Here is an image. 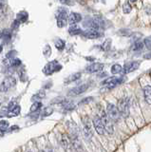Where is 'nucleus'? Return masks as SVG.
<instances>
[{
    "label": "nucleus",
    "instance_id": "obj_19",
    "mask_svg": "<svg viewBox=\"0 0 151 152\" xmlns=\"http://www.w3.org/2000/svg\"><path fill=\"white\" fill-rule=\"evenodd\" d=\"M16 19L20 23H25L28 20V17H29V14H28L27 12H20L19 13H17L16 15Z\"/></svg>",
    "mask_w": 151,
    "mask_h": 152
},
{
    "label": "nucleus",
    "instance_id": "obj_40",
    "mask_svg": "<svg viewBox=\"0 0 151 152\" xmlns=\"http://www.w3.org/2000/svg\"><path fill=\"white\" fill-rule=\"evenodd\" d=\"M0 38H1V32H0Z\"/></svg>",
    "mask_w": 151,
    "mask_h": 152
},
{
    "label": "nucleus",
    "instance_id": "obj_32",
    "mask_svg": "<svg viewBox=\"0 0 151 152\" xmlns=\"http://www.w3.org/2000/svg\"><path fill=\"white\" fill-rule=\"evenodd\" d=\"M65 100L66 99L64 97H57V98L53 99V101L51 102V103H53V104H62L64 103Z\"/></svg>",
    "mask_w": 151,
    "mask_h": 152
},
{
    "label": "nucleus",
    "instance_id": "obj_27",
    "mask_svg": "<svg viewBox=\"0 0 151 152\" xmlns=\"http://www.w3.org/2000/svg\"><path fill=\"white\" fill-rule=\"evenodd\" d=\"M18 74H19V77H20L22 82H25V81H27V76H26V72H25V69L24 68H21L19 70H18Z\"/></svg>",
    "mask_w": 151,
    "mask_h": 152
},
{
    "label": "nucleus",
    "instance_id": "obj_15",
    "mask_svg": "<svg viewBox=\"0 0 151 152\" xmlns=\"http://www.w3.org/2000/svg\"><path fill=\"white\" fill-rule=\"evenodd\" d=\"M82 20V16L80 13H77V12H71L69 15V18H68V22L69 25H73V24H76L78 22H80Z\"/></svg>",
    "mask_w": 151,
    "mask_h": 152
},
{
    "label": "nucleus",
    "instance_id": "obj_28",
    "mask_svg": "<svg viewBox=\"0 0 151 152\" xmlns=\"http://www.w3.org/2000/svg\"><path fill=\"white\" fill-rule=\"evenodd\" d=\"M132 10V7L130 6V4L128 2H125L124 5H123V12L125 13H129Z\"/></svg>",
    "mask_w": 151,
    "mask_h": 152
},
{
    "label": "nucleus",
    "instance_id": "obj_24",
    "mask_svg": "<svg viewBox=\"0 0 151 152\" xmlns=\"http://www.w3.org/2000/svg\"><path fill=\"white\" fill-rule=\"evenodd\" d=\"M9 122L6 121V120H1L0 121V131H2L3 132H5L6 130L9 129Z\"/></svg>",
    "mask_w": 151,
    "mask_h": 152
},
{
    "label": "nucleus",
    "instance_id": "obj_20",
    "mask_svg": "<svg viewBox=\"0 0 151 152\" xmlns=\"http://www.w3.org/2000/svg\"><path fill=\"white\" fill-rule=\"evenodd\" d=\"M54 45L56 47V49L59 50H63L65 49V46H66V43L64 40L62 39H57L54 42Z\"/></svg>",
    "mask_w": 151,
    "mask_h": 152
},
{
    "label": "nucleus",
    "instance_id": "obj_33",
    "mask_svg": "<svg viewBox=\"0 0 151 152\" xmlns=\"http://www.w3.org/2000/svg\"><path fill=\"white\" fill-rule=\"evenodd\" d=\"M58 1L64 5H68V6H72L74 4L73 0H58Z\"/></svg>",
    "mask_w": 151,
    "mask_h": 152
},
{
    "label": "nucleus",
    "instance_id": "obj_5",
    "mask_svg": "<svg viewBox=\"0 0 151 152\" xmlns=\"http://www.w3.org/2000/svg\"><path fill=\"white\" fill-rule=\"evenodd\" d=\"M107 114L108 118L110 119L111 121H118V119L120 117V112L119 109L116 106H114L113 104H107Z\"/></svg>",
    "mask_w": 151,
    "mask_h": 152
},
{
    "label": "nucleus",
    "instance_id": "obj_30",
    "mask_svg": "<svg viewBox=\"0 0 151 152\" xmlns=\"http://www.w3.org/2000/svg\"><path fill=\"white\" fill-rule=\"evenodd\" d=\"M110 45H111V40L110 39H107L105 42L103 43L102 50H109V48H110Z\"/></svg>",
    "mask_w": 151,
    "mask_h": 152
},
{
    "label": "nucleus",
    "instance_id": "obj_2",
    "mask_svg": "<svg viewBox=\"0 0 151 152\" xmlns=\"http://www.w3.org/2000/svg\"><path fill=\"white\" fill-rule=\"evenodd\" d=\"M61 69H62V66L58 63V61L53 60V61L49 62V63L44 66L43 72L45 75H51L54 72H56V71H59Z\"/></svg>",
    "mask_w": 151,
    "mask_h": 152
},
{
    "label": "nucleus",
    "instance_id": "obj_35",
    "mask_svg": "<svg viewBox=\"0 0 151 152\" xmlns=\"http://www.w3.org/2000/svg\"><path fill=\"white\" fill-rule=\"evenodd\" d=\"M92 97H88V98H85V99H83L81 102L79 103V104H88V103H89V102H91L92 101Z\"/></svg>",
    "mask_w": 151,
    "mask_h": 152
},
{
    "label": "nucleus",
    "instance_id": "obj_13",
    "mask_svg": "<svg viewBox=\"0 0 151 152\" xmlns=\"http://www.w3.org/2000/svg\"><path fill=\"white\" fill-rule=\"evenodd\" d=\"M82 35L88 38V39H97V38H99L102 35V33L98 30H95V28H89V30L86 31H83Z\"/></svg>",
    "mask_w": 151,
    "mask_h": 152
},
{
    "label": "nucleus",
    "instance_id": "obj_37",
    "mask_svg": "<svg viewBox=\"0 0 151 152\" xmlns=\"http://www.w3.org/2000/svg\"><path fill=\"white\" fill-rule=\"evenodd\" d=\"M144 58L145 59H151V52H149V53H146L144 55Z\"/></svg>",
    "mask_w": 151,
    "mask_h": 152
},
{
    "label": "nucleus",
    "instance_id": "obj_9",
    "mask_svg": "<svg viewBox=\"0 0 151 152\" xmlns=\"http://www.w3.org/2000/svg\"><path fill=\"white\" fill-rule=\"evenodd\" d=\"M83 135L87 140H90L93 136V132L91 130V124L89 122V119L86 118V121H84V126H83Z\"/></svg>",
    "mask_w": 151,
    "mask_h": 152
},
{
    "label": "nucleus",
    "instance_id": "obj_3",
    "mask_svg": "<svg viewBox=\"0 0 151 152\" xmlns=\"http://www.w3.org/2000/svg\"><path fill=\"white\" fill-rule=\"evenodd\" d=\"M118 109H119V112L122 116L127 117L129 114V103H128V99L127 98H122L119 100L118 102Z\"/></svg>",
    "mask_w": 151,
    "mask_h": 152
},
{
    "label": "nucleus",
    "instance_id": "obj_39",
    "mask_svg": "<svg viewBox=\"0 0 151 152\" xmlns=\"http://www.w3.org/2000/svg\"><path fill=\"white\" fill-rule=\"evenodd\" d=\"M130 1H131V2H133V3H134V2H136V1H137V0H130Z\"/></svg>",
    "mask_w": 151,
    "mask_h": 152
},
{
    "label": "nucleus",
    "instance_id": "obj_10",
    "mask_svg": "<svg viewBox=\"0 0 151 152\" xmlns=\"http://www.w3.org/2000/svg\"><path fill=\"white\" fill-rule=\"evenodd\" d=\"M93 126L95 127V130L98 134L103 135L105 133L106 129H105V126H104V123L102 121V118L101 116H98L96 115L93 119Z\"/></svg>",
    "mask_w": 151,
    "mask_h": 152
},
{
    "label": "nucleus",
    "instance_id": "obj_26",
    "mask_svg": "<svg viewBox=\"0 0 151 152\" xmlns=\"http://www.w3.org/2000/svg\"><path fill=\"white\" fill-rule=\"evenodd\" d=\"M53 112V107H47L44 108V110L43 112H42V115H43L44 117H47V116H50L51 115Z\"/></svg>",
    "mask_w": 151,
    "mask_h": 152
},
{
    "label": "nucleus",
    "instance_id": "obj_29",
    "mask_svg": "<svg viewBox=\"0 0 151 152\" xmlns=\"http://www.w3.org/2000/svg\"><path fill=\"white\" fill-rule=\"evenodd\" d=\"M43 54L46 56V57H50V54H51V48L50 45H46L44 50H43Z\"/></svg>",
    "mask_w": 151,
    "mask_h": 152
},
{
    "label": "nucleus",
    "instance_id": "obj_18",
    "mask_svg": "<svg viewBox=\"0 0 151 152\" xmlns=\"http://www.w3.org/2000/svg\"><path fill=\"white\" fill-rule=\"evenodd\" d=\"M81 72H76V73H73L71 75H69V77L65 80V83L66 84H69V83H72L74 81H77L78 79L81 78Z\"/></svg>",
    "mask_w": 151,
    "mask_h": 152
},
{
    "label": "nucleus",
    "instance_id": "obj_31",
    "mask_svg": "<svg viewBox=\"0 0 151 152\" xmlns=\"http://www.w3.org/2000/svg\"><path fill=\"white\" fill-rule=\"evenodd\" d=\"M144 44L145 45V47L147 48V49H151V36L145 38L144 41Z\"/></svg>",
    "mask_w": 151,
    "mask_h": 152
},
{
    "label": "nucleus",
    "instance_id": "obj_8",
    "mask_svg": "<svg viewBox=\"0 0 151 152\" xmlns=\"http://www.w3.org/2000/svg\"><path fill=\"white\" fill-rule=\"evenodd\" d=\"M20 111H21V107L19 104H15V102H12L9 104L8 110H7V116L8 117L18 116L20 114Z\"/></svg>",
    "mask_w": 151,
    "mask_h": 152
},
{
    "label": "nucleus",
    "instance_id": "obj_12",
    "mask_svg": "<svg viewBox=\"0 0 151 152\" xmlns=\"http://www.w3.org/2000/svg\"><path fill=\"white\" fill-rule=\"evenodd\" d=\"M88 87H89L88 84L79 85V86H77V87H75V88L70 89L69 92V96H78V95L86 92L87 89L88 88Z\"/></svg>",
    "mask_w": 151,
    "mask_h": 152
},
{
    "label": "nucleus",
    "instance_id": "obj_41",
    "mask_svg": "<svg viewBox=\"0 0 151 152\" xmlns=\"http://www.w3.org/2000/svg\"><path fill=\"white\" fill-rule=\"evenodd\" d=\"M0 104H1V102H0Z\"/></svg>",
    "mask_w": 151,
    "mask_h": 152
},
{
    "label": "nucleus",
    "instance_id": "obj_34",
    "mask_svg": "<svg viewBox=\"0 0 151 152\" xmlns=\"http://www.w3.org/2000/svg\"><path fill=\"white\" fill-rule=\"evenodd\" d=\"M15 54H17V52H16V50H11V51H9L8 53H7V58H10V59H12V58H15Z\"/></svg>",
    "mask_w": 151,
    "mask_h": 152
},
{
    "label": "nucleus",
    "instance_id": "obj_11",
    "mask_svg": "<svg viewBox=\"0 0 151 152\" xmlns=\"http://www.w3.org/2000/svg\"><path fill=\"white\" fill-rule=\"evenodd\" d=\"M141 62L140 61H130V62H126L124 65V68H123V70L124 72L126 73H130L132 71H134L136 69H139Z\"/></svg>",
    "mask_w": 151,
    "mask_h": 152
},
{
    "label": "nucleus",
    "instance_id": "obj_38",
    "mask_svg": "<svg viewBox=\"0 0 151 152\" xmlns=\"http://www.w3.org/2000/svg\"><path fill=\"white\" fill-rule=\"evenodd\" d=\"M2 50H3V48H2V46H1V45H0V53H1V52H2Z\"/></svg>",
    "mask_w": 151,
    "mask_h": 152
},
{
    "label": "nucleus",
    "instance_id": "obj_21",
    "mask_svg": "<svg viewBox=\"0 0 151 152\" xmlns=\"http://www.w3.org/2000/svg\"><path fill=\"white\" fill-rule=\"evenodd\" d=\"M45 96H46V92L44 91V90H40V91L37 92L34 96H32L31 100H34V101L35 102V101H38V100L45 98Z\"/></svg>",
    "mask_w": 151,
    "mask_h": 152
},
{
    "label": "nucleus",
    "instance_id": "obj_23",
    "mask_svg": "<svg viewBox=\"0 0 151 152\" xmlns=\"http://www.w3.org/2000/svg\"><path fill=\"white\" fill-rule=\"evenodd\" d=\"M123 71V68L122 66H120L119 64H115L111 66V73L112 74H117V73H120Z\"/></svg>",
    "mask_w": 151,
    "mask_h": 152
},
{
    "label": "nucleus",
    "instance_id": "obj_7",
    "mask_svg": "<svg viewBox=\"0 0 151 152\" xmlns=\"http://www.w3.org/2000/svg\"><path fill=\"white\" fill-rule=\"evenodd\" d=\"M85 26L89 28H95V30H99L100 28L104 27V21L100 17H94L88 19V20L85 22L84 24Z\"/></svg>",
    "mask_w": 151,
    "mask_h": 152
},
{
    "label": "nucleus",
    "instance_id": "obj_4",
    "mask_svg": "<svg viewBox=\"0 0 151 152\" xmlns=\"http://www.w3.org/2000/svg\"><path fill=\"white\" fill-rule=\"evenodd\" d=\"M16 85V79L12 76H8L3 80V82L0 86V90L2 92H7L8 90H10Z\"/></svg>",
    "mask_w": 151,
    "mask_h": 152
},
{
    "label": "nucleus",
    "instance_id": "obj_16",
    "mask_svg": "<svg viewBox=\"0 0 151 152\" xmlns=\"http://www.w3.org/2000/svg\"><path fill=\"white\" fill-rule=\"evenodd\" d=\"M83 31L81 30V28H79L76 24L70 25V28H69V33L70 35H77V34H82Z\"/></svg>",
    "mask_w": 151,
    "mask_h": 152
},
{
    "label": "nucleus",
    "instance_id": "obj_1",
    "mask_svg": "<svg viewBox=\"0 0 151 152\" xmlns=\"http://www.w3.org/2000/svg\"><path fill=\"white\" fill-rule=\"evenodd\" d=\"M68 10L65 8H59L56 12V20H57V26L59 28H64L68 24Z\"/></svg>",
    "mask_w": 151,
    "mask_h": 152
},
{
    "label": "nucleus",
    "instance_id": "obj_22",
    "mask_svg": "<svg viewBox=\"0 0 151 152\" xmlns=\"http://www.w3.org/2000/svg\"><path fill=\"white\" fill-rule=\"evenodd\" d=\"M144 43L142 42V41H137L135 42L133 46H132V50H134V51H138V50H143V48H144Z\"/></svg>",
    "mask_w": 151,
    "mask_h": 152
},
{
    "label": "nucleus",
    "instance_id": "obj_6",
    "mask_svg": "<svg viewBox=\"0 0 151 152\" xmlns=\"http://www.w3.org/2000/svg\"><path fill=\"white\" fill-rule=\"evenodd\" d=\"M124 77H110V78H107V80H105L104 82H102V86H105L107 87V89H110V88H115L116 86L122 84L124 82Z\"/></svg>",
    "mask_w": 151,
    "mask_h": 152
},
{
    "label": "nucleus",
    "instance_id": "obj_17",
    "mask_svg": "<svg viewBox=\"0 0 151 152\" xmlns=\"http://www.w3.org/2000/svg\"><path fill=\"white\" fill-rule=\"evenodd\" d=\"M144 94L145 102L151 104V86H145L144 88Z\"/></svg>",
    "mask_w": 151,
    "mask_h": 152
},
{
    "label": "nucleus",
    "instance_id": "obj_14",
    "mask_svg": "<svg viewBox=\"0 0 151 152\" xmlns=\"http://www.w3.org/2000/svg\"><path fill=\"white\" fill-rule=\"evenodd\" d=\"M103 69H104V64L102 63H93L86 68V71L88 73L99 72V71H102Z\"/></svg>",
    "mask_w": 151,
    "mask_h": 152
},
{
    "label": "nucleus",
    "instance_id": "obj_25",
    "mask_svg": "<svg viewBox=\"0 0 151 152\" xmlns=\"http://www.w3.org/2000/svg\"><path fill=\"white\" fill-rule=\"evenodd\" d=\"M42 107V104L38 101H35L34 104H32V106L31 107V112H36L38 111L39 109L41 108Z\"/></svg>",
    "mask_w": 151,
    "mask_h": 152
},
{
    "label": "nucleus",
    "instance_id": "obj_36",
    "mask_svg": "<svg viewBox=\"0 0 151 152\" xmlns=\"http://www.w3.org/2000/svg\"><path fill=\"white\" fill-rule=\"evenodd\" d=\"M19 25H20V22L18 21L17 19H15V22H13L12 28H13V30H15V28H17L18 27H19Z\"/></svg>",
    "mask_w": 151,
    "mask_h": 152
}]
</instances>
